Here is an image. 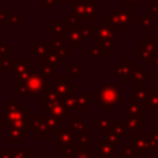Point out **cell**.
<instances>
[{"mask_svg":"<svg viewBox=\"0 0 158 158\" xmlns=\"http://www.w3.org/2000/svg\"><path fill=\"white\" fill-rule=\"evenodd\" d=\"M48 115L56 117L59 122H62V121H64V117H65V116H70V110L67 109V107L62 104V101H59V102H57L56 105H53V106L48 110Z\"/></svg>","mask_w":158,"mask_h":158,"instance_id":"7c38bea8","label":"cell"},{"mask_svg":"<svg viewBox=\"0 0 158 158\" xmlns=\"http://www.w3.org/2000/svg\"><path fill=\"white\" fill-rule=\"evenodd\" d=\"M72 1H73V0H56L57 4H65V2H69V4H70Z\"/></svg>","mask_w":158,"mask_h":158,"instance_id":"60d3db41","label":"cell"},{"mask_svg":"<svg viewBox=\"0 0 158 158\" xmlns=\"http://www.w3.org/2000/svg\"><path fill=\"white\" fill-rule=\"evenodd\" d=\"M79 28H69L64 35V41H65V43H69L70 48H80L83 44L80 41Z\"/></svg>","mask_w":158,"mask_h":158,"instance_id":"30bf717a","label":"cell"},{"mask_svg":"<svg viewBox=\"0 0 158 158\" xmlns=\"http://www.w3.org/2000/svg\"><path fill=\"white\" fill-rule=\"evenodd\" d=\"M48 130L46 128V126H44V123H42V125H40L37 128H36V132H35V135H36V137L40 139V138H46L47 136H48Z\"/></svg>","mask_w":158,"mask_h":158,"instance_id":"d6a6232c","label":"cell"},{"mask_svg":"<svg viewBox=\"0 0 158 158\" xmlns=\"http://www.w3.org/2000/svg\"><path fill=\"white\" fill-rule=\"evenodd\" d=\"M44 126L48 130V132H53L57 127H59V121L53 116H46L44 118Z\"/></svg>","mask_w":158,"mask_h":158,"instance_id":"cb8c5ba5","label":"cell"},{"mask_svg":"<svg viewBox=\"0 0 158 158\" xmlns=\"http://www.w3.org/2000/svg\"><path fill=\"white\" fill-rule=\"evenodd\" d=\"M69 5V14L77 16L79 20H98V4L94 0H73Z\"/></svg>","mask_w":158,"mask_h":158,"instance_id":"6da1fadb","label":"cell"},{"mask_svg":"<svg viewBox=\"0 0 158 158\" xmlns=\"http://www.w3.org/2000/svg\"><path fill=\"white\" fill-rule=\"evenodd\" d=\"M2 109H4V114H6V112H15V111H25L26 106L21 104L20 100L12 99V100H9L6 104H4Z\"/></svg>","mask_w":158,"mask_h":158,"instance_id":"e0dca14e","label":"cell"},{"mask_svg":"<svg viewBox=\"0 0 158 158\" xmlns=\"http://www.w3.org/2000/svg\"><path fill=\"white\" fill-rule=\"evenodd\" d=\"M70 127L75 130V132H85V123L83 122V118L80 115H70L69 116Z\"/></svg>","mask_w":158,"mask_h":158,"instance_id":"d6986e66","label":"cell"},{"mask_svg":"<svg viewBox=\"0 0 158 158\" xmlns=\"http://www.w3.org/2000/svg\"><path fill=\"white\" fill-rule=\"evenodd\" d=\"M79 32H80V41H81V43H86L89 41V38L93 37L91 26H81L79 28Z\"/></svg>","mask_w":158,"mask_h":158,"instance_id":"484cf974","label":"cell"},{"mask_svg":"<svg viewBox=\"0 0 158 158\" xmlns=\"http://www.w3.org/2000/svg\"><path fill=\"white\" fill-rule=\"evenodd\" d=\"M70 84V79L69 77H54L53 78V89L56 90V93L58 94V96L62 99L63 96H65L68 86Z\"/></svg>","mask_w":158,"mask_h":158,"instance_id":"9c48e42d","label":"cell"},{"mask_svg":"<svg viewBox=\"0 0 158 158\" xmlns=\"http://www.w3.org/2000/svg\"><path fill=\"white\" fill-rule=\"evenodd\" d=\"M75 149L77 148L74 144H58V152L64 158H72Z\"/></svg>","mask_w":158,"mask_h":158,"instance_id":"7402d4cb","label":"cell"},{"mask_svg":"<svg viewBox=\"0 0 158 158\" xmlns=\"http://www.w3.org/2000/svg\"><path fill=\"white\" fill-rule=\"evenodd\" d=\"M98 152H99L98 158H110L111 154L114 153V148L106 139H100L99 141Z\"/></svg>","mask_w":158,"mask_h":158,"instance_id":"2e32d148","label":"cell"},{"mask_svg":"<svg viewBox=\"0 0 158 158\" xmlns=\"http://www.w3.org/2000/svg\"><path fill=\"white\" fill-rule=\"evenodd\" d=\"M44 63H47V64H49L52 68H53V70L56 72V70H58L59 69V67L60 65H64L65 64V62L64 60H62L58 56H57V53L53 51L52 53H49L48 56H47V58L43 60Z\"/></svg>","mask_w":158,"mask_h":158,"instance_id":"ac0fdd59","label":"cell"},{"mask_svg":"<svg viewBox=\"0 0 158 158\" xmlns=\"http://www.w3.org/2000/svg\"><path fill=\"white\" fill-rule=\"evenodd\" d=\"M9 10L7 9H1L0 10V27L9 26Z\"/></svg>","mask_w":158,"mask_h":158,"instance_id":"4dcf8cb0","label":"cell"},{"mask_svg":"<svg viewBox=\"0 0 158 158\" xmlns=\"http://www.w3.org/2000/svg\"><path fill=\"white\" fill-rule=\"evenodd\" d=\"M64 70L68 72L72 77L74 78H79L81 77V65H68V64H64Z\"/></svg>","mask_w":158,"mask_h":158,"instance_id":"4316f807","label":"cell"},{"mask_svg":"<svg viewBox=\"0 0 158 158\" xmlns=\"http://www.w3.org/2000/svg\"><path fill=\"white\" fill-rule=\"evenodd\" d=\"M54 52H56L57 56H58L62 60H64V62H67V60L70 58V49H69V48L62 47V48H59V49H56Z\"/></svg>","mask_w":158,"mask_h":158,"instance_id":"f546056e","label":"cell"},{"mask_svg":"<svg viewBox=\"0 0 158 158\" xmlns=\"http://www.w3.org/2000/svg\"><path fill=\"white\" fill-rule=\"evenodd\" d=\"M31 60L28 59H22V60H12L11 65V72H14L15 78L25 79L28 73L31 72Z\"/></svg>","mask_w":158,"mask_h":158,"instance_id":"5b68a950","label":"cell"},{"mask_svg":"<svg viewBox=\"0 0 158 158\" xmlns=\"http://www.w3.org/2000/svg\"><path fill=\"white\" fill-rule=\"evenodd\" d=\"M9 54V46L5 42L0 43V56H7Z\"/></svg>","mask_w":158,"mask_h":158,"instance_id":"74e56055","label":"cell"},{"mask_svg":"<svg viewBox=\"0 0 158 158\" xmlns=\"http://www.w3.org/2000/svg\"><path fill=\"white\" fill-rule=\"evenodd\" d=\"M98 101L105 110H114L115 105L120 102V90L114 84H106L98 90Z\"/></svg>","mask_w":158,"mask_h":158,"instance_id":"7a4b0ae2","label":"cell"},{"mask_svg":"<svg viewBox=\"0 0 158 158\" xmlns=\"http://www.w3.org/2000/svg\"><path fill=\"white\" fill-rule=\"evenodd\" d=\"M109 125H110V121H109L106 117L99 118V120H96V121H94V122H93V126H94V127H96L100 132H104L105 130H107Z\"/></svg>","mask_w":158,"mask_h":158,"instance_id":"83f0119b","label":"cell"},{"mask_svg":"<svg viewBox=\"0 0 158 158\" xmlns=\"http://www.w3.org/2000/svg\"><path fill=\"white\" fill-rule=\"evenodd\" d=\"M54 49L51 43H37V42L31 43V53L35 54V57L37 59L44 60L47 58V56L49 53H52Z\"/></svg>","mask_w":158,"mask_h":158,"instance_id":"8992f818","label":"cell"},{"mask_svg":"<svg viewBox=\"0 0 158 158\" xmlns=\"http://www.w3.org/2000/svg\"><path fill=\"white\" fill-rule=\"evenodd\" d=\"M0 158H14V157H12V151L1 149V151H0Z\"/></svg>","mask_w":158,"mask_h":158,"instance_id":"f35d334b","label":"cell"},{"mask_svg":"<svg viewBox=\"0 0 158 158\" xmlns=\"http://www.w3.org/2000/svg\"><path fill=\"white\" fill-rule=\"evenodd\" d=\"M72 158H94V153L89 148H77Z\"/></svg>","mask_w":158,"mask_h":158,"instance_id":"603a6c76","label":"cell"},{"mask_svg":"<svg viewBox=\"0 0 158 158\" xmlns=\"http://www.w3.org/2000/svg\"><path fill=\"white\" fill-rule=\"evenodd\" d=\"M75 88H77V83H74V81H70V84H69V86H68V90H67V94H65V96H74L75 94H77V91H75ZM64 98V96H63Z\"/></svg>","mask_w":158,"mask_h":158,"instance_id":"8d00e7d4","label":"cell"},{"mask_svg":"<svg viewBox=\"0 0 158 158\" xmlns=\"http://www.w3.org/2000/svg\"><path fill=\"white\" fill-rule=\"evenodd\" d=\"M20 21H21V17L16 14H12L9 16V25H11V26H19Z\"/></svg>","mask_w":158,"mask_h":158,"instance_id":"e575fe53","label":"cell"},{"mask_svg":"<svg viewBox=\"0 0 158 158\" xmlns=\"http://www.w3.org/2000/svg\"><path fill=\"white\" fill-rule=\"evenodd\" d=\"M60 101V98L58 96V94L56 93V90L53 88H47L43 90L42 93V109L43 110H49L53 105H56L57 102Z\"/></svg>","mask_w":158,"mask_h":158,"instance_id":"ba28073f","label":"cell"},{"mask_svg":"<svg viewBox=\"0 0 158 158\" xmlns=\"http://www.w3.org/2000/svg\"><path fill=\"white\" fill-rule=\"evenodd\" d=\"M57 5L56 0H42V9L43 10H52Z\"/></svg>","mask_w":158,"mask_h":158,"instance_id":"d590c367","label":"cell"},{"mask_svg":"<svg viewBox=\"0 0 158 158\" xmlns=\"http://www.w3.org/2000/svg\"><path fill=\"white\" fill-rule=\"evenodd\" d=\"M94 141V135L91 132H77L74 137L75 148H86Z\"/></svg>","mask_w":158,"mask_h":158,"instance_id":"4fadbf2b","label":"cell"},{"mask_svg":"<svg viewBox=\"0 0 158 158\" xmlns=\"http://www.w3.org/2000/svg\"><path fill=\"white\" fill-rule=\"evenodd\" d=\"M63 20L65 21L68 28H79V27L83 26V25H81V20H79L77 16H74V15H72V14H67Z\"/></svg>","mask_w":158,"mask_h":158,"instance_id":"ffe728a7","label":"cell"},{"mask_svg":"<svg viewBox=\"0 0 158 158\" xmlns=\"http://www.w3.org/2000/svg\"><path fill=\"white\" fill-rule=\"evenodd\" d=\"M93 99H94V95L91 93L75 94V109L74 110H86V107L93 104Z\"/></svg>","mask_w":158,"mask_h":158,"instance_id":"5bb4252c","label":"cell"},{"mask_svg":"<svg viewBox=\"0 0 158 158\" xmlns=\"http://www.w3.org/2000/svg\"><path fill=\"white\" fill-rule=\"evenodd\" d=\"M141 0H121V2L122 4H137V2H139Z\"/></svg>","mask_w":158,"mask_h":158,"instance_id":"ab89813d","label":"cell"},{"mask_svg":"<svg viewBox=\"0 0 158 158\" xmlns=\"http://www.w3.org/2000/svg\"><path fill=\"white\" fill-rule=\"evenodd\" d=\"M75 133L72 127H57L53 131V142L56 144H74Z\"/></svg>","mask_w":158,"mask_h":158,"instance_id":"277c9868","label":"cell"},{"mask_svg":"<svg viewBox=\"0 0 158 158\" xmlns=\"http://www.w3.org/2000/svg\"><path fill=\"white\" fill-rule=\"evenodd\" d=\"M14 91L21 98V99H31V100H35L37 98L36 94H33L26 85L25 80L23 79H20V78H15V81H14Z\"/></svg>","mask_w":158,"mask_h":158,"instance_id":"52a82bcc","label":"cell"},{"mask_svg":"<svg viewBox=\"0 0 158 158\" xmlns=\"http://www.w3.org/2000/svg\"><path fill=\"white\" fill-rule=\"evenodd\" d=\"M36 72L40 73L41 75H43L44 78H47V77H53V74H54L53 68H52L49 64L44 63V62H43L42 64H37V65H36Z\"/></svg>","mask_w":158,"mask_h":158,"instance_id":"44dd1931","label":"cell"},{"mask_svg":"<svg viewBox=\"0 0 158 158\" xmlns=\"http://www.w3.org/2000/svg\"><path fill=\"white\" fill-rule=\"evenodd\" d=\"M12 59H9L7 56H0V70H11Z\"/></svg>","mask_w":158,"mask_h":158,"instance_id":"f1b7e54d","label":"cell"},{"mask_svg":"<svg viewBox=\"0 0 158 158\" xmlns=\"http://www.w3.org/2000/svg\"><path fill=\"white\" fill-rule=\"evenodd\" d=\"M104 54L105 53L101 49L95 48V47L86 49V58L88 59H102L104 58Z\"/></svg>","mask_w":158,"mask_h":158,"instance_id":"d4e9b609","label":"cell"},{"mask_svg":"<svg viewBox=\"0 0 158 158\" xmlns=\"http://www.w3.org/2000/svg\"><path fill=\"white\" fill-rule=\"evenodd\" d=\"M68 30L69 28L64 20H54L53 23L47 27V31L51 32L53 37H60V38H64V35Z\"/></svg>","mask_w":158,"mask_h":158,"instance_id":"8fae6325","label":"cell"},{"mask_svg":"<svg viewBox=\"0 0 158 158\" xmlns=\"http://www.w3.org/2000/svg\"><path fill=\"white\" fill-rule=\"evenodd\" d=\"M27 88L36 95H38L40 93L42 94L44 89H47V80L43 75H41L37 72H30L28 75L23 79Z\"/></svg>","mask_w":158,"mask_h":158,"instance_id":"3957f363","label":"cell"},{"mask_svg":"<svg viewBox=\"0 0 158 158\" xmlns=\"http://www.w3.org/2000/svg\"><path fill=\"white\" fill-rule=\"evenodd\" d=\"M64 43H65L64 38H60V37H54V38H53V41L51 42V44H52V47H53V49H54V51H56V49L62 48Z\"/></svg>","mask_w":158,"mask_h":158,"instance_id":"836d02e7","label":"cell"},{"mask_svg":"<svg viewBox=\"0 0 158 158\" xmlns=\"http://www.w3.org/2000/svg\"><path fill=\"white\" fill-rule=\"evenodd\" d=\"M2 127H4V126H2V123L0 122V139L2 138Z\"/></svg>","mask_w":158,"mask_h":158,"instance_id":"b9f144b4","label":"cell"},{"mask_svg":"<svg viewBox=\"0 0 158 158\" xmlns=\"http://www.w3.org/2000/svg\"><path fill=\"white\" fill-rule=\"evenodd\" d=\"M26 131L23 128H17V127H9V143L11 144H17L22 138H25Z\"/></svg>","mask_w":158,"mask_h":158,"instance_id":"9a60e30c","label":"cell"},{"mask_svg":"<svg viewBox=\"0 0 158 158\" xmlns=\"http://www.w3.org/2000/svg\"><path fill=\"white\" fill-rule=\"evenodd\" d=\"M14 158H31V151L30 149H17L12 151Z\"/></svg>","mask_w":158,"mask_h":158,"instance_id":"1f68e13d","label":"cell"}]
</instances>
